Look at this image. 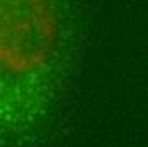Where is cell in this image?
<instances>
[{"label":"cell","mask_w":148,"mask_h":147,"mask_svg":"<svg viewBox=\"0 0 148 147\" xmlns=\"http://www.w3.org/2000/svg\"><path fill=\"white\" fill-rule=\"evenodd\" d=\"M68 31L65 0H0V140L29 133L51 110Z\"/></svg>","instance_id":"1"}]
</instances>
